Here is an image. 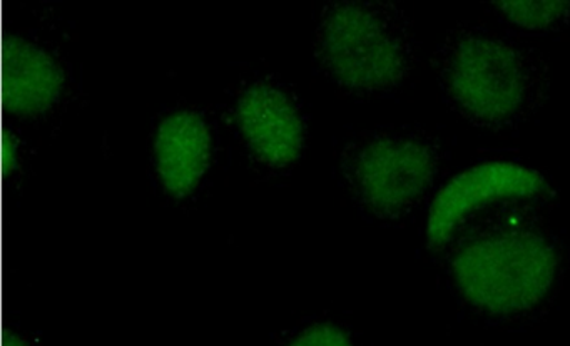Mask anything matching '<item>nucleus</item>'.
<instances>
[{
  "mask_svg": "<svg viewBox=\"0 0 570 346\" xmlns=\"http://www.w3.org/2000/svg\"><path fill=\"white\" fill-rule=\"evenodd\" d=\"M557 258L533 233H505L470 243L453 259L463 295L490 313L532 308L552 286Z\"/></svg>",
  "mask_w": 570,
  "mask_h": 346,
  "instance_id": "obj_1",
  "label": "nucleus"
},
{
  "mask_svg": "<svg viewBox=\"0 0 570 346\" xmlns=\"http://www.w3.org/2000/svg\"><path fill=\"white\" fill-rule=\"evenodd\" d=\"M323 48L333 72L352 88H383L402 78L399 46L379 19L358 6H340L330 12Z\"/></svg>",
  "mask_w": 570,
  "mask_h": 346,
  "instance_id": "obj_2",
  "label": "nucleus"
},
{
  "mask_svg": "<svg viewBox=\"0 0 570 346\" xmlns=\"http://www.w3.org/2000/svg\"><path fill=\"white\" fill-rule=\"evenodd\" d=\"M450 86L466 111L497 121L515 112L522 102V66L507 46L489 39H466L456 49Z\"/></svg>",
  "mask_w": 570,
  "mask_h": 346,
  "instance_id": "obj_3",
  "label": "nucleus"
},
{
  "mask_svg": "<svg viewBox=\"0 0 570 346\" xmlns=\"http://www.w3.org/2000/svg\"><path fill=\"white\" fill-rule=\"evenodd\" d=\"M546 188L535 171L512 162H487L453 178L436 195L430 208V245L440 248L449 241L456 225L487 202L505 198H525Z\"/></svg>",
  "mask_w": 570,
  "mask_h": 346,
  "instance_id": "obj_4",
  "label": "nucleus"
},
{
  "mask_svg": "<svg viewBox=\"0 0 570 346\" xmlns=\"http://www.w3.org/2000/svg\"><path fill=\"white\" fill-rule=\"evenodd\" d=\"M356 172L366 201L379 211L395 212L429 186L433 159L419 142L376 141L363 149Z\"/></svg>",
  "mask_w": 570,
  "mask_h": 346,
  "instance_id": "obj_5",
  "label": "nucleus"
},
{
  "mask_svg": "<svg viewBox=\"0 0 570 346\" xmlns=\"http://www.w3.org/2000/svg\"><path fill=\"white\" fill-rule=\"evenodd\" d=\"M239 122L265 161L286 165L302 149L303 125L292 99L268 85L252 86L239 101Z\"/></svg>",
  "mask_w": 570,
  "mask_h": 346,
  "instance_id": "obj_6",
  "label": "nucleus"
},
{
  "mask_svg": "<svg viewBox=\"0 0 570 346\" xmlns=\"http://www.w3.org/2000/svg\"><path fill=\"white\" fill-rule=\"evenodd\" d=\"M0 98L6 109L32 115L48 109L61 92V66L31 42L6 36L2 39Z\"/></svg>",
  "mask_w": 570,
  "mask_h": 346,
  "instance_id": "obj_7",
  "label": "nucleus"
},
{
  "mask_svg": "<svg viewBox=\"0 0 570 346\" xmlns=\"http://www.w3.org/2000/svg\"><path fill=\"white\" fill-rule=\"evenodd\" d=\"M155 149L166 189L171 195L186 196L195 189L209 165L208 125L196 112H175L159 125Z\"/></svg>",
  "mask_w": 570,
  "mask_h": 346,
  "instance_id": "obj_8",
  "label": "nucleus"
},
{
  "mask_svg": "<svg viewBox=\"0 0 570 346\" xmlns=\"http://www.w3.org/2000/svg\"><path fill=\"white\" fill-rule=\"evenodd\" d=\"M495 6L510 21L527 29L547 28L570 8L563 0H505Z\"/></svg>",
  "mask_w": 570,
  "mask_h": 346,
  "instance_id": "obj_9",
  "label": "nucleus"
},
{
  "mask_svg": "<svg viewBox=\"0 0 570 346\" xmlns=\"http://www.w3.org/2000/svg\"><path fill=\"white\" fill-rule=\"evenodd\" d=\"M289 346H352V343L336 326L316 325L302 333Z\"/></svg>",
  "mask_w": 570,
  "mask_h": 346,
  "instance_id": "obj_10",
  "label": "nucleus"
},
{
  "mask_svg": "<svg viewBox=\"0 0 570 346\" xmlns=\"http://www.w3.org/2000/svg\"><path fill=\"white\" fill-rule=\"evenodd\" d=\"M0 145H2V149H0V152H2V172L9 175L11 169L16 168V161H18V139L9 129H2Z\"/></svg>",
  "mask_w": 570,
  "mask_h": 346,
  "instance_id": "obj_11",
  "label": "nucleus"
},
{
  "mask_svg": "<svg viewBox=\"0 0 570 346\" xmlns=\"http://www.w3.org/2000/svg\"><path fill=\"white\" fill-rule=\"evenodd\" d=\"M2 346H28V345H26V342H22V339L19 338L18 335H14V333L9 332V329H4V333H2Z\"/></svg>",
  "mask_w": 570,
  "mask_h": 346,
  "instance_id": "obj_12",
  "label": "nucleus"
}]
</instances>
